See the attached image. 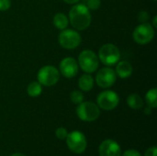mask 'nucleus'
<instances>
[{
  "label": "nucleus",
  "instance_id": "1",
  "mask_svg": "<svg viewBox=\"0 0 157 156\" xmlns=\"http://www.w3.org/2000/svg\"><path fill=\"white\" fill-rule=\"evenodd\" d=\"M68 19L75 29L84 30L87 29L91 23L90 10L84 4H76L70 9Z\"/></svg>",
  "mask_w": 157,
  "mask_h": 156
},
{
  "label": "nucleus",
  "instance_id": "10",
  "mask_svg": "<svg viewBox=\"0 0 157 156\" xmlns=\"http://www.w3.org/2000/svg\"><path fill=\"white\" fill-rule=\"evenodd\" d=\"M117 80L115 71L110 67L101 68L96 75V83L101 88L111 87Z\"/></svg>",
  "mask_w": 157,
  "mask_h": 156
},
{
  "label": "nucleus",
  "instance_id": "5",
  "mask_svg": "<svg viewBox=\"0 0 157 156\" xmlns=\"http://www.w3.org/2000/svg\"><path fill=\"white\" fill-rule=\"evenodd\" d=\"M37 79L41 86H52L58 83L60 79V72L52 65H45L39 70Z\"/></svg>",
  "mask_w": 157,
  "mask_h": 156
},
{
  "label": "nucleus",
  "instance_id": "7",
  "mask_svg": "<svg viewBox=\"0 0 157 156\" xmlns=\"http://www.w3.org/2000/svg\"><path fill=\"white\" fill-rule=\"evenodd\" d=\"M81 36L80 34L74 29H63L58 37V41L59 44L67 50H73L78 47L81 43Z\"/></svg>",
  "mask_w": 157,
  "mask_h": 156
},
{
  "label": "nucleus",
  "instance_id": "2",
  "mask_svg": "<svg viewBox=\"0 0 157 156\" xmlns=\"http://www.w3.org/2000/svg\"><path fill=\"white\" fill-rule=\"evenodd\" d=\"M98 59L107 66L116 64L121 59V52L118 47L112 43H107L101 46L98 51Z\"/></svg>",
  "mask_w": 157,
  "mask_h": 156
},
{
  "label": "nucleus",
  "instance_id": "11",
  "mask_svg": "<svg viewBox=\"0 0 157 156\" xmlns=\"http://www.w3.org/2000/svg\"><path fill=\"white\" fill-rule=\"evenodd\" d=\"M60 73L66 78H73L78 73V63L73 57H65L60 63Z\"/></svg>",
  "mask_w": 157,
  "mask_h": 156
},
{
  "label": "nucleus",
  "instance_id": "9",
  "mask_svg": "<svg viewBox=\"0 0 157 156\" xmlns=\"http://www.w3.org/2000/svg\"><path fill=\"white\" fill-rule=\"evenodd\" d=\"M120 97L118 94L111 90L101 92L97 97V105L104 110H112L119 105Z\"/></svg>",
  "mask_w": 157,
  "mask_h": 156
},
{
  "label": "nucleus",
  "instance_id": "19",
  "mask_svg": "<svg viewBox=\"0 0 157 156\" xmlns=\"http://www.w3.org/2000/svg\"><path fill=\"white\" fill-rule=\"evenodd\" d=\"M84 94L79 90H74L70 94V99L75 105H79L80 103H82L84 101Z\"/></svg>",
  "mask_w": 157,
  "mask_h": 156
},
{
  "label": "nucleus",
  "instance_id": "15",
  "mask_svg": "<svg viewBox=\"0 0 157 156\" xmlns=\"http://www.w3.org/2000/svg\"><path fill=\"white\" fill-rule=\"evenodd\" d=\"M69 24V19L63 13H57L53 17V25L60 30L65 29Z\"/></svg>",
  "mask_w": 157,
  "mask_h": 156
},
{
  "label": "nucleus",
  "instance_id": "13",
  "mask_svg": "<svg viewBox=\"0 0 157 156\" xmlns=\"http://www.w3.org/2000/svg\"><path fill=\"white\" fill-rule=\"evenodd\" d=\"M132 71H133L132 66L128 61H121V62H118L115 73L119 77L125 79L132 75Z\"/></svg>",
  "mask_w": 157,
  "mask_h": 156
},
{
  "label": "nucleus",
  "instance_id": "8",
  "mask_svg": "<svg viewBox=\"0 0 157 156\" xmlns=\"http://www.w3.org/2000/svg\"><path fill=\"white\" fill-rule=\"evenodd\" d=\"M66 144L69 150L75 154H82L86 148V136L78 131H74L67 134Z\"/></svg>",
  "mask_w": 157,
  "mask_h": 156
},
{
  "label": "nucleus",
  "instance_id": "16",
  "mask_svg": "<svg viewBox=\"0 0 157 156\" xmlns=\"http://www.w3.org/2000/svg\"><path fill=\"white\" fill-rule=\"evenodd\" d=\"M127 104L132 109H140L144 107V100L138 94H131L127 98Z\"/></svg>",
  "mask_w": 157,
  "mask_h": 156
},
{
  "label": "nucleus",
  "instance_id": "23",
  "mask_svg": "<svg viewBox=\"0 0 157 156\" xmlns=\"http://www.w3.org/2000/svg\"><path fill=\"white\" fill-rule=\"evenodd\" d=\"M138 18H139V21H140L141 23H144V22H146V21H147V19L149 18V17H148V13H147V12H145V11L141 12V13L139 14V16H138Z\"/></svg>",
  "mask_w": 157,
  "mask_h": 156
},
{
  "label": "nucleus",
  "instance_id": "30",
  "mask_svg": "<svg viewBox=\"0 0 157 156\" xmlns=\"http://www.w3.org/2000/svg\"><path fill=\"white\" fill-rule=\"evenodd\" d=\"M154 1H156V0H154Z\"/></svg>",
  "mask_w": 157,
  "mask_h": 156
},
{
  "label": "nucleus",
  "instance_id": "29",
  "mask_svg": "<svg viewBox=\"0 0 157 156\" xmlns=\"http://www.w3.org/2000/svg\"><path fill=\"white\" fill-rule=\"evenodd\" d=\"M11 156H26L23 154H20V153H16V154H13Z\"/></svg>",
  "mask_w": 157,
  "mask_h": 156
},
{
  "label": "nucleus",
  "instance_id": "27",
  "mask_svg": "<svg viewBox=\"0 0 157 156\" xmlns=\"http://www.w3.org/2000/svg\"><path fill=\"white\" fill-rule=\"evenodd\" d=\"M152 108H150L149 106H148V108H145V110H144V112H145V114L146 115H150L151 113H152V109H151Z\"/></svg>",
  "mask_w": 157,
  "mask_h": 156
},
{
  "label": "nucleus",
  "instance_id": "25",
  "mask_svg": "<svg viewBox=\"0 0 157 156\" xmlns=\"http://www.w3.org/2000/svg\"><path fill=\"white\" fill-rule=\"evenodd\" d=\"M157 149L155 146L150 147L149 149H147V151L145 152V155L144 156H156Z\"/></svg>",
  "mask_w": 157,
  "mask_h": 156
},
{
  "label": "nucleus",
  "instance_id": "20",
  "mask_svg": "<svg viewBox=\"0 0 157 156\" xmlns=\"http://www.w3.org/2000/svg\"><path fill=\"white\" fill-rule=\"evenodd\" d=\"M68 132H67V130L63 127H60L56 130L55 131V135L56 137L59 139V140H65L66 136H67Z\"/></svg>",
  "mask_w": 157,
  "mask_h": 156
},
{
  "label": "nucleus",
  "instance_id": "22",
  "mask_svg": "<svg viewBox=\"0 0 157 156\" xmlns=\"http://www.w3.org/2000/svg\"><path fill=\"white\" fill-rule=\"evenodd\" d=\"M10 0H0V11H6L10 8Z\"/></svg>",
  "mask_w": 157,
  "mask_h": 156
},
{
  "label": "nucleus",
  "instance_id": "12",
  "mask_svg": "<svg viewBox=\"0 0 157 156\" xmlns=\"http://www.w3.org/2000/svg\"><path fill=\"white\" fill-rule=\"evenodd\" d=\"M98 153L100 156H121V149L117 142L113 140H106L101 143Z\"/></svg>",
  "mask_w": 157,
  "mask_h": 156
},
{
  "label": "nucleus",
  "instance_id": "21",
  "mask_svg": "<svg viewBox=\"0 0 157 156\" xmlns=\"http://www.w3.org/2000/svg\"><path fill=\"white\" fill-rule=\"evenodd\" d=\"M87 8L90 10H96L100 6V0H88L87 4L86 5Z\"/></svg>",
  "mask_w": 157,
  "mask_h": 156
},
{
  "label": "nucleus",
  "instance_id": "28",
  "mask_svg": "<svg viewBox=\"0 0 157 156\" xmlns=\"http://www.w3.org/2000/svg\"><path fill=\"white\" fill-rule=\"evenodd\" d=\"M156 19H157V17L156 16H155V17H154V20H153V25H154V27H155V28H157Z\"/></svg>",
  "mask_w": 157,
  "mask_h": 156
},
{
  "label": "nucleus",
  "instance_id": "26",
  "mask_svg": "<svg viewBox=\"0 0 157 156\" xmlns=\"http://www.w3.org/2000/svg\"><path fill=\"white\" fill-rule=\"evenodd\" d=\"M66 4H70V5H73V4H76L78 3L80 0H63Z\"/></svg>",
  "mask_w": 157,
  "mask_h": 156
},
{
  "label": "nucleus",
  "instance_id": "14",
  "mask_svg": "<svg viewBox=\"0 0 157 156\" xmlns=\"http://www.w3.org/2000/svg\"><path fill=\"white\" fill-rule=\"evenodd\" d=\"M78 86L84 92L90 91L94 86V79L90 74H83L78 80Z\"/></svg>",
  "mask_w": 157,
  "mask_h": 156
},
{
  "label": "nucleus",
  "instance_id": "24",
  "mask_svg": "<svg viewBox=\"0 0 157 156\" xmlns=\"http://www.w3.org/2000/svg\"><path fill=\"white\" fill-rule=\"evenodd\" d=\"M122 156H142L141 154L137 151V150H127L126 152H124V154Z\"/></svg>",
  "mask_w": 157,
  "mask_h": 156
},
{
  "label": "nucleus",
  "instance_id": "3",
  "mask_svg": "<svg viewBox=\"0 0 157 156\" xmlns=\"http://www.w3.org/2000/svg\"><path fill=\"white\" fill-rule=\"evenodd\" d=\"M98 55L91 50L83 51L78 56V66L86 74H92L98 68Z\"/></svg>",
  "mask_w": 157,
  "mask_h": 156
},
{
  "label": "nucleus",
  "instance_id": "6",
  "mask_svg": "<svg viewBox=\"0 0 157 156\" xmlns=\"http://www.w3.org/2000/svg\"><path fill=\"white\" fill-rule=\"evenodd\" d=\"M132 38L138 44L145 45L151 42L155 38V29L150 23H141L133 30Z\"/></svg>",
  "mask_w": 157,
  "mask_h": 156
},
{
  "label": "nucleus",
  "instance_id": "18",
  "mask_svg": "<svg viewBox=\"0 0 157 156\" xmlns=\"http://www.w3.org/2000/svg\"><path fill=\"white\" fill-rule=\"evenodd\" d=\"M145 100L147 105L152 108H155L157 107V89L155 87L150 89L146 95H145Z\"/></svg>",
  "mask_w": 157,
  "mask_h": 156
},
{
  "label": "nucleus",
  "instance_id": "4",
  "mask_svg": "<svg viewBox=\"0 0 157 156\" xmlns=\"http://www.w3.org/2000/svg\"><path fill=\"white\" fill-rule=\"evenodd\" d=\"M76 115L81 120L90 122L98 119L100 110L97 104L90 101H83L76 108Z\"/></svg>",
  "mask_w": 157,
  "mask_h": 156
},
{
  "label": "nucleus",
  "instance_id": "17",
  "mask_svg": "<svg viewBox=\"0 0 157 156\" xmlns=\"http://www.w3.org/2000/svg\"><path fill=\"white\" fill-rule=\"evenodd\" d=\"M41 92H42V86L38 81L31 82L27 87V93L31 97H37L40 96Z\"/></svg>",
  "mask_w": 157,
  "mask_h": 156
}]
</instances>
